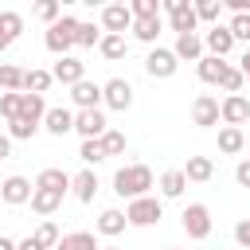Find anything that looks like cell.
I'll return each instance as SVG.
<instances>
[{"instance_id":"48","label":"cell","mask_w":250,"mask_h":250,"mask_svg":"<svg viewBox=\"0 0 250 250\" xmlns=\"http://www.w3.org/2000/svg\"><path fill=\"white\" fill-rule=\"evenodd\" d=\"M238 70H242V78H246V82H250V51H246V55H242V59H238Z\"/></svg>"},{"instance_id":"36","label":"cell","mask_w":250,"mask_h":250,"mask_svg":"<svg viewBox=\"0 0 250 250\" xmlns=\"http://www.w3.org/2000/svg\"><path fill=\"white\" fill-rule=\"evenodd\" d=\"M125 133L121 129H105V137H102V148H105V156H121L125 152Z\"/></svg>"},{"instance_id":"51","label":"cell","mask_w":250,"mask_h":250,"mask_svg":"<svg viewBox=\"0 0 250 250\" xmlns=\"http://www.w3.org/2000/svg\"><path fill=\"white\" fill-rule=\"evenodd\" d=\"M246 145H250V137H246Z\"/></svg>"},{"instance_id":"8","label":"cell","mask_w":250,"mask_h":250,"mask_svg":"<svg viewBox=\"0 0 250 250\" xmlns=\"http://www.w3.org/2000/svg\"><path fill=\"white\" fill-rule=\"evenodd\" d=\"M102 31H105V35H125V31H133V12H129V4H105V8H102Z\"/></svg>"},{"instance_id":"47","label":"cell","mask_w":250,"mask_h":250,"mask_svg":"<svg viewBox=\"0 0 250 250\" xmlns=\"http://www.w3.org/2000/svg\"><path fill=\"white\" fill-rule=\"evenodd\" d=\"M16 250H43V246H39V242H35V238H31V234H27V238H23V242H16Z\"/></svg>"},{"instance_id":"22","label":"cell","mask_w":250,"mask_h":250,"mask_svg":"<svg viewBox=\"0 0 250 250\" xmlns=\"http://www.w3.org/2000/svg\"><path fill=\"white\" fill-rule=\"evenodd\" d=\"M70 188H74V195H78L82 203H94V195H98V172H94V168H82V172L70 180Z\"/></svg>"},{"instance_id":"2","label":"cell","mask_w":250,"mask_h":250,"mask_svg":"<svg viewBox=\"0 0 250 250\" xmlns=\"http://www.w3.org/2000/svg\"><path fill=\"white\" fill-rule=\"evenodd\" d=\"M74 35H78V20L62 12V20H55V23L47 27V35H43V43H47V51H51V55H59V59H66V51L74 47Z\"/></svg>"},{"instance_id":"28","label":"cell","mask_w":250,"mask_h":250,"mask_svg":"<svg viewBox=\"0 0 250 250\" xmlns=\"http://www.w3.org/2000/svg\"><path fill=\"white\" fill-rule=\"evenodd\" d=\"M242 148H246V133H242V129H230V125H223V129H219V152L234 156V152H242Z\"/></svg>"},{"instance_id":"43","label":"cell","mask_w":250,"mask_h":250,"mask_svg":"<svg viewBox=\"0 0 250 250\" xmlns=\"http://www.w3.org/2000/svg\"><path fill=\"white\" fill-rule=\"evenodd\" d=\"M20 102H23V94H0V113L8 121H16L20 117Z\"/></svg>"},{"instance_id":"27","label":"cell","mask_w":250,"mask_h":250,"mask_svg":"<svg viewBox=\"0 0 250 250\" xmlns=\"http://www.w3.org/2000/svg\"><path fill=\"white\" fill-rule=\"evenodd\" d=\"M55 250H102V246H98L94 230H74V234H62Z\"/></svg>"},{"instance_id":"44","label":"cell","mask_w":250,"mask_h":250,"mask_svg":"<svg viewBox=\"0 0 250 250\" xmlns=\"http://www.w3.org/2000/svg\"><path fill=\"white\" fill-rule=\"evenodd\" d=\"M234 242L250 250V219H238V227H234Z\"/></svg>"},{"instance_id":"18","label":"cell","mask_w":250,"mask_h":250,"mask_svg":"<svg viewBox=\"0 0 250 250\" xmlns=\"http://www.w3.org/2000/svg\"><path fill=\"white\" fill-rule=\"evenodd\" d=\"M70 172H62V168H43L39 176H35V188H47V191H59V195H66L70 191Z\"/></svg>"},{"instance_id":"23","label":"cell","mask_w":250,"mask_h":250,"mask_svg":"<svg viewBox=\"0 0 250 250\" xmlns=\"http://www.w3.org/2000/svg\"><path fill=\"white\" fill-rule=\"evenodd\" d=\"M20 117L31 121V125H43V117H47V102H43V94H23V102H20Z\"/></svg>"},{"instance_id":"46","label":"cell","mask_w":250,"mask_h":250,"mask_svg":"<svg viewBox=\"0 0 250 250\" xmlns=\"http://www.w3.org/2000/svg\"><path fill=\"white\" fill-rule=\"evenodd\" d=\"M8 156H12V137L0 133V160H8Z\"/></svg>"},{"instance_id":"42","label":"cell","mask_w":250,"mask_h":250,"mask_svg":"<svg viewBox=\"0 0 250 250\" xmlns=\"http://www.w3.org/2000/svg\"><path fill=\"white\" fill-rule=\"evenodd\" d=\"M230 35H234V43H250V16H230Z\"/></svg>"},{"instance_id":"25","label":"cell","mask_w":250,"mask_h":250,"mask_svg":"<svg viewBox=\"0 0 250 250\" xmlns=\"http://www.w3.org/2000/svg\"><path fill=\"white\" fill-rule=\"evenodd\" d=\"M59 207H62V195L59 191H47V188H35L31 191V211L35 215H55Z\"/></svg>"},{"instance_id":"10","label":"cell","mask_w":250,"mask_h":250,"mask_svg":"<svg viewBox=\"0 0 250 250\" xmlns=\"http://www.w3.org/2000/svg\"><path fill=\"white\" fill-rule=\"evenodd\" d=\"M102 102H105L109 109L125 113V109L133 105V86H129V78H109V82L102 86Z\"/></svg>"},{"instance_id":"35","label":"cell","mask_w":250,"mask_h":250,"mask_svg":"<svg viewBox=\"0 0 250 250\" xmlns=\"http://www.w3.org/2000/svg\"><path fill=\"white\" fill-rule=\"evenodd\" d=\"M219 12H223V0H195V16L203 20V23H219Z\"/></svg>"},{"instance_id":"1","label":"cell","mask_w":250,"mask_h":250,"mask_svg":"<svg viewBox=\"0 0 250 250\" xmlns=\"http://www.w3.org/2000/svg\"><path fill=\"white\" fill-rule=\"evenodd\" d=\"M148 188H152V168L148 164H125V168L113 172V191L121 199H129V203L148 195Z\"/></svg>"},{"instance_id":"26","label":"cell","mask_w":250,"mask_h":250,"mask_svg":"<svg viewBox=\"0 0 250 250\" xmlns=\"http://www.w3.org/2000/svg\"><path fill=\"white\" fill-rule=\"evenodd\" d=\"M51 86H55V74H51V70H39V66L23 70V90H27V94H47Z\"/></svg>"},{"instance_id":"41","label":"cell","mask_w":250,"mask_h":250,"mask_svg":"<svg viewBox=\"0 0 250 250\" xmlns=\"http://www.w3.org/2000/svg\"><path fill=\"white\" fill-rule=\"evenodd\" d=\"M219 86H223V94H242L246 78H242V70H238V66H230V70L223 74V82H219Z\"/></svg>"},{"instance_id":"21","label":"cell","mask_w":250,"mask_h":250,"mask_svg":"<svg viewBox=\"0 0 250 250\" xmlns=\"http://www.w3.org/2000/svg\"><path fill=\"white\" fill-rule=\"evenodd\" d=\"M184 176H188L191 184H207V180L215 176V160H211V156H188Z\"/></svg>"},{"instance_id":"39","label":"cell","mask_w":250,"mask_h":250,"mask_svg":"<svg viewBox=\"0 0 250 250\" xmlns=\"http://www.w3.org/2000/svg\"><path fill=\"white\" fill-rule=\"evenodd\" d=\"M35 16L51 27L55 20H62V4H55V0H39V4H35Z\"/></svg>"},{"instance_id":"11","label":"cell","mask_w":250,"mask_h":250,"mask_svg":"<svg viewBox=\"0 0 250 250\" xmlns=\"http://www.w3.org/2000/svg\"><path fill=\"white\" fill-rule=\"evenodd\" d=\"M203 51H207L211 59H227V55L234 51V35H230V27H227V23H215V27L203 35Z\"/></svg>"},{"instance_id":"15","label":"cell","mask_w":250,"mask_h":250,"mask_svg":"<svg viewBox=\"0 0 250 250\" xmlns=\"http://www.w3.org/2000/svg\"><path fill=\"white\" fill-rule=\"evenodd\" d=\"M43 129H47L51 137H66V133H74V113H70L66 105H55V109H47Z\"/></svg>"},{"instance_id":"20","label":"cell","mask_w":250,"mask_h":250,"mask_svg":"<svg viewBox=\"0 0 250 250\" xmlns=\"http://www.w3.org/2000/svg\"><path fill=\"white\" fill-rule=\"evenodd\" d=\"M172 55L176 59H188V62H199L203 59V35H176Z\"/></svg>"},{"instance_id":"12","label":"cell","mask_w":250,"mask_h":250,"mask_svg":"<svg viewBox=\"0 0 250 250\" xmlns=\"http://www.w3.org/2000/svg\"><path fill=\"white\" fill-rule=\"evenodd\" d=\"M191 121H195L199 129L219 125V121H223V117H219V98H215V94H199V98L191 102Z\"/></svg>"},{"instance_id":"38","label":"cell","mask_w":250,"mask_h":250,"mask_svg":"<svg viewBox=\"0 0 250 250\" xmlns=\"http://www.w3.org/2000/svg\"><path fill=\"white\" fill-rule=\"evenodd\" d=\"M78 160H82V164H102V160H105V148H102V141H82V148H78Z\"/></svg>"},{"instance_id":"6","label":"cell","mask_w":250,"mask_h":250,"mask_svg":"<svg viewBox=\"0 0 250 250\" xmlns=\"http://www.w3.org/2000/svg\"><path fill=\"white\" fill-rule=\"evenodd\" d=\"M105 129H109V121H105L102 109H78V113H74V133H78L82 141H102Z\"/></svg>"},{"instance_id":"37","label":"cell","mask_w":250,"mask_h":250,"mask_svg":"<svg viewBox=\"0 0 250 250\" xmlns=\"http://www.w3.org/2000/svg\"><path fill=\"white\" fill-rule=\"evenodd\" d=\"M35 133H39V125H31V121H23V117L8 121V137H12V141H31Z\"/></svg>"},{"instance_id":"45","label":"cell","mask_w":250,"mask_h":250,"mask_svg":"<svg viewBox=\"0 0 250 250\" xmlns=\"http://www.w3.org/2000/svg\"><path fill=\"white\" fill-rule=\"evenodd\" d=\"M234 180H238V188H250V160H238V168H234Z\"/></svg>"},{"instance_id":"3","label":"cell","mask_w":250,"mask_h":250,"mask_svg":"<svg viewBox=\"0 0 250 250\" xmlns=\"http://www.w3.org/2000/svg\"><path fill=\"white\" fill-rule=\"evenodd\" d=\"M164 12H168V27L176 35H195L199 16H195V4L191 0H164Z\"/></svg>"},{"instance_id":"29","label":"cell","mask_w":250,"mask_h":250,"mask_svg":"<svg viewBox=\"0 0 250 250\" xmlns=\"http://www.w3.org/2000/svg\"><path fill=\"white\" fill-rule=\"evenodd\" d=\"M0 90H4V94H20V90H23V66L0 62Z\"/></svg>"},{"instance_id":"14","label":"cell","mask_w":250,"mask_h":250,"mask_svg":"<svg viewBox=\"0 0 250 250\" xmlns=\"http://www.w3.org/2000/svg\"><path fill=\"white\" fill-rule=\"evenodd\" d=\"M51 74H55V82H62V86H78V82L86 78V62L74 59V55H66V59H59V62L51 66Z\"/></svg>"},{"instance_id":"31","label":"cell","mask_w":250,"mask_h":250,"mask_svg":"<svg viewBox=\"0 0 250 250\" xmlns=\"http://www.w3.org/2000/svg\"><path fill=\"white\" fill-rule=\"evenodd\" d=\"M160 16H152V20H133V35L141 39V43H156L160 39Z\"/></svg>"},{"instance_id":"40","label":"cell","mask_w":250,"mask_h":250,"mask_svg":"<svg viewBox=\"0 0 250 250\" xmlns=\"http://www.w3.org/2000/svg\"><path fill=\"white\" fill-rule=\"evenodd\" d=\"M129 12H133V20H152V16H160V4L156 0H133Z\"/></svg>"},{"instance_id":"17","label":"cell","mask_w":250,"mask_h":250,"mask_svg":"<svg viewBox=\"0 0 250 250\" xmlns=\"http://www.w3.org/2000/svg\"><path fill=\"white\" fill-rule=\"evenodd\" d=\"M70 98H74L78 109H98V105H102V86L90 82V78H82L78 86H70Z\"/></svg>"},{"instance_id":"50","label":"cell","mask_w":250,"mask_h":250,"mask_svg":"<svg viewBox=\"0 0 250 250\" xmlns=\"http://www.w3.org/2000/svg\"><path fill=\"white\" fill-rule=\"evenodd\" d=\"M102 250H117V246H102Z\"/></svg>"},{"instance_id":"24","label":"cell","mask_w":250,"mask_h":250,"mask_svg":"<svg viewBox=\"0 0 250 250\" xmlns=\"http://www.w3.org/2000/svg\"><path fill=\"white\" fill-rule=\"evenodd\" d=\"M184 188H188L184 168H168V172L160 176V195H164V199H180V195H184Z\"/></svg>"},{"instance_id":"16","label":"cell","mask_w":250,"mask_h":250,"mask_svg":"<svg viewBox=\"0 0 250 250\" xmlns=\"http://www.w3.org/2000/svg\"><path fill=\"white\" fill-rule=\"evenodd\" d=\"M227 70H230L227 59H211V55H203V59L195 62V74H199V82H207V86H219Z\"/></svg>"},{"instance_id":"13","label":"cell","mask_w":250,"mask_h":250,"mask_svg":"<svg viewBox=\"0 0 250 250\" xmlns=\"http://www.w3.org/2000/svg\"><path fill=\"white\" fill-rule=\"evenodd\" d=\"M31 191H35V184H31L27 176H8V180L0 184V199H4V203H12V207L31 203Z\"/></svg>"},{"instance_id":"49","label":"cell","mask_w":250,"mask_h":250,"mask_svg":"<svg viewBox=\"0 0 250 250\" xmlns=\"http://www.w3.org/2000/svg\"><path fill=\"white\" fill-rule=\"evenodd\" d=\"M0 250H16V242H12L8 234H0Z\"/></svg>"},{"instance_id":"19","label":"cell","mask_w":250,"mask_h":250,"mask_svg":"<svg viewBox=\"0 0 250 250\" xmlns=\"http://www.w3.org/2000/svg\"><path fill=\"white\" fill-rule=\"evenodd\" d=\"M98 234H105V238H117L125 227H129V219H125V211H117V207H105L102 215H98Z\"/></svg>"},{"instance_id":"32","label":"cell","mask_w":250,"mask_h":250,"mask_svg":"<svg viewBox=\"0 0 250 250\" xmlns=\"http://www.w3.org/2000/svg\"><path fill=\"white\" fill-rule=\"evenodd\" d=\"M0 35H4L8 43H16V39L23 35V16H20V12H0Z\"/></svg>"},{"instance_id":"30","label":"cell","mask_w":250,"mask_h":250,"mask_svg":"<svg viewBox=\"0 0 250 250\" xmlns=\"http://www.w3.org/2000/svg\"><path fill=\"white\" fill-rule=\"evenodd\" d=\"M98 51H102L109 62H117V59H125V55H129V39H125V35H102Z\"/></svg>"},{"instance_id":"34","label":"cell","mask_w":250,"mask_h":250,"mask_svg":"<svg viewBox=\"0 0 250 250\" xmlns=\"http://www.w3.org/2000/svg\"><path fill=\"white\" fill-rule=\"evenodd\" d=\"M102 35H105V31H98L94 23L78 20V35H74V47H98V43H102Z\"/></svg>"},{"instance_id":"9","label":"cell","mask_w":250,"mask_h":250,"mask_svg":"<svg viewBox=\"0 0 250 250\" xmlns=\"http://www.w3.org/2000/svg\"><path fill=\"white\" fill-rule=\"evenodd\" d=\"M145 70H148L152 78H172V74L180 70V59H176L168 47H152V51L145 55Z\"/></svg>"},{"instance_id":"5","label":"cell","mask_w":250,"mask_h":250,"mask_svg":"<svg viewBox=\"0 0 250 250\" xmlns=\"http://www.w3.org/2000/svg\"><path fill=\"white\" fill-rule=\"evenodd\" d=\"M180 223H184L188 238L203 242V238L211 234V207H207V203H188V207H184V215H180Z\"/></svg>"},{"instance_id":"4","label":"cell","mask_w":250,"mask_h":250,"mask_svg":"<svg viewBox=\"0 0 250 250\" xmlns=\"http://www.w3.org/2000/svg\"><path fill=\"white\" fill-rule=\"evenodd\" d=\"M125 219H129V227H152V223L164 219V203L156 195H141L125 207Z\"/></svg>"},{"instance_id":"52","label":"cell","mask_w":250,"mask_h":250,"mask_svg":"<svg viewBox=\"0 0 250 250\" xmlns=\"http://www.w3.org/2000/svg\"><path fill=\"white\" fill-rule=\"evenodd\" d=\"M0 184H4V180H0Z\"/></svg>"},{"instance_id":"33","label":"cell","mask_w":250,"mask_h":250,"mask_svg":"<svg viewBox=\"0 0 250 250\" xmlns=\"http://www.w3.org/2000/svg\"><path fill=\"white\" fill-rule=\"evenodd\" d=\"M31 238H35V242H39V246H43V250H55V246H59V238H62V234H59V227H55V223H51V219H43V223H39V227H35V234H31Z\"/></svg>"},{"instance_id":"7","label":"cell","mask_w":250,"mask_h":250,"mask_svg":"<svg viewBox=\"0 0 250 250\" xmlns=\"http://www.w3.org/2000/svg\"><path fill=\"white\" fill-rule=\"evenodd\" d=\"M219 117H223V125L242 129V125L250 121V98H246V94H227V98L219 102Z\"/></svg>"}]
</instances>
